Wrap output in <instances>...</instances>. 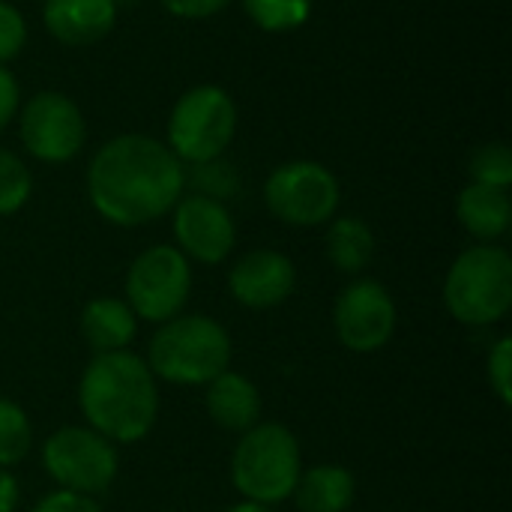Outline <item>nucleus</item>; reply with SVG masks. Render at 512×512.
<instances>
[{"label": "nucleus", "instance_id": "nucleus-14", "mask_svg": "<svg viewBox=\"0 0 512 512\" xmlns=\"http://www.w3.org/2000/svg\"><path fill=\"white\" fill-rule=\"evenodd\" d=\"M45 30L72 48L105 39L117 21V0H45Z\"/></svg>", "mask_w": 512, "mask_h": 512}, {"label": "nucleus", "instance_id": "nucleus-20", "mask_svg": "<svg viewBox=\"0 0 512 512\" xmlns=\"http://www.w3.org/2000/svg\"><path fill=\"white\" fill-rule=\"evenodd\" d=\"M249 21L267 33H288L309 21L312 0H243Z\"/></svg>", "mask_w": 512, "mask_h": 512}, {"label": "nucleus", "instance_id": "nucleus-22", "mask_svg": "<svg viewBox=\"0 0 512 512\" xmlns=\"http://www.w3.org/2000/svg\"><path fill=\"white\" fill-rule=\"evenodd\" d=\"M468 171H471V183L492 186V189H510L512 150L507 144H501V141L480 144V147L471 153Z\"/></svg>", "mask_w": 512, "mask_h": 512}, {"label": "nucleus", "instance_id": "nucleus-11", "mask_svg": "<svg viewBox=\"0 0 512 512\" xmlns=\"http://www.w3.org/2000/svg\"><path fill=\"white\" fill-rule=\"evenodd\" d=\"M333 327L348 351L375 354L396 333V303L381 282L357 279L339 291L333 306Z\"/></svg>", "mask_w": 512, "mask_h": 512}, {"label": "nucleus", "instance_id": "nucleus-16", "mask_svg": "<svg viewBox=\"0 0 512 512\" xmlns=\"http://www.w3.org/2000/svg\"><path fill=\"white\" fill-rule=\"evenodd\" d=\"M459 225L480 243H495L510 231L512 204L507 189L468 183L456 198Z\"/></svg>", "mask_w": 512, "mask_h": 512}, {"label": "nucleus", "instance_id": "nucleus-25", "mask_svg": "<svg viewBox=\"0 0 512 512\" xmlns=\"http://www.w3.org/2000/svg\"><path fill=\"white\" fill-rule=\"evenodd\" d=\"M486 375H489V387L495 390V396L501 399L504 408L512 405V339L504 336L495 342V348L489 351V363H486Z\"/></svg>", "mask_w": 512, "mask_h": 512}, {"label": "nucleus", "instance_id": "nucleus-8", "mask_svg": "<svg viewBox=\"0 0 512 512\" xmlns=\"http://www.w3.org/2000/svg\"><path fill=\"white\" fill-rule=\"evenodd\" d=\"M339 180L321 162L297 159L279 165L264 183L267 210L294 228H315L336 216L339 210Z\"/></svg>", "mask_w": 512, "mask_h": 512}, {"label": "nucleus", "instance_id": "nucleus-21", "mask_svg": "<svg viewBox=\"0 0 512 512\" xmlns=\"http://www.w3.org/2000/svg\"><path fill=\"white\" fill-rule=\"evenodd\" d=\"M33 447V426L27 414L9 402L0 399V468H12L27 459Z\"/></svg>", "mask_w": 512, "mask_h": 512}, {"label": "nucleus", "instance_id": "nucleus-13", "mask_svg": "<svg viewBox=\"0 0 512 512\" xmlns=\"http://www.w3.org/2000/svg\"><path fill=\"white\" fill-rule=\"evenodd\" d=\"M228 288L246 309H276L294 294L297 270L291 258L276 249H252L231 267Z\"/></svg>", "mask_w": 512, "mask_h": 512}, {"label": "nucleus", "instance_id": "nucleus-5", "mask_svg": "<svg viewBox=\"0 0 512 512\" xmlns=\"http://www.w3.org/2000/svg\"><path fill=\"white\" fill-rule=\"evenodd\" d=\"M444 303L465 327H492L512 306V258L495 243L465 249L444 282Z\"/></svg>", "mask_w": 512, "mask_h": 512}, {"label": "nucleus", "instance_id": "nucleus-24", "mask_svg": "<svg viewBox=\"0 0 512 512\" xmlns=\"http://www.w3.org/2000/svg\"><path fill=\"white\" fill-rule=\"evenodd\" d=\"M192 168H195L192 186L198 189L195 195H207V198L222 201V198H231L237 192V174L228 165H222L219 159L201 162V165H192Z\"/></svg>", "mask_w": 512, "mask_h": 512}, {"label": "nucleus", "instance_id": "nucleus-23", "mask_svg": "<svg viewBox=\"0 0 512 512\" xmlns=\"http://www.w3.org/2000/svg\"><path fill=\"white\" fill-rule=\"evenodd\" d=\"M33 192L30 168L6 147H0V216L18 213Z\"/></svg>", "mask_w": 512, "mask_h": 512}, {"label": "nucleus", "instance_id": "nucleus-1", "mask_svg": "<svg viewBox=\"0 0 512 512\" xmlns=\"http://www.w3.org/2000/svg\"><path fill=\"white\" fill-rule=\"evenodd\" d=\"M186 171L168 144L129 132L105 141L87 168V195L93 210L120 228H138L162 219L183 198Z\"/></svg>", "mask_w": 512, "mask_h": 512}, {"label": "nucleus", "instance_id": "nucleus-2", "mask_svg": "<svg viewBox=\"0 0 512 512\" xmlns=\"http://www.w3.org/2000/svg\"><path fill=\"white\" fill-rule=\"evenodd\" d=\"M78 405L93 432L117 444H135L156 426L159 387L147 360L132 351L96 354L81 375Z\"/></svg>", "mask_w": 512, "mask_h": 512}, {"label": "nucleus", "instance_id": "nucleus-7", "mask_svg": "<svg viewBox=\"0 0 512 512\" xmlns=\"http://www.w3.org/2000/svg\"><path fill=\"white\" fill-rule=\"evenodd\" d=\"M42 465L48 477L75 495L96 498L117 480V450L93 429L63 426L42 444Z\"/></svg>", "mask_w": 512, "mask_h": 512}, {"label": "nucleus", "instance_id": "nucleus-28", "mask_svg": "<svg viewBox=\"0 0 512 512\" xmlns=\"http://www.w3.org/2000/svg\"><path fill=\"white\" fill-rule=\"evenodd\" d=\"M165 6V12H171L174 18H186V21H201L210 18L216 12H222L231 0H159Z\"/></svg>", "mask_w": 512, "mask_h": 512}, {"label": "nucleus", "instance_id": "nucleus-6", "mask_svg": "<svg viewBox=\"0 0 512 512\" xmlns=\"http://www.w3.org/2000/svg\"><path fill=\"white\" fill-rule=\"evenodd\" d=\"M237 132V105L219 84H198L186 90L168 117V150L186 162L201 165L219 159Z\"/></svg>", "mask_w": 512, "mask_h": 512}, {"label": "nucleus", "instance_id": "nucleus-17", "mask_svg": "<svg viewBox=\"0 0 512 512\" xmlns=\"http://www.w3.org/2000/svg\"><path fill=\"white\" fill-rule=\"evenodd\" d=\"M138 333V318L126 300L117 297H93L81 309V336L96 354L126 351V345Z\"/></svg>", "mask_w": 512, "mask_h": 512}, {"label": "nucleus", "instance_id": "nucleus-10", "mask_svg": "<svg viewBox=\"0 0 512 512\" xmlns=\"http://www.w3.org/2000/svg\"><path fill=\"white\" fill-rule=\"evenodd\" d=\"M18 132L24 150L48 165H63L75 159L84 147L87 126L81 108L54 90L36 93L18 117Z\"/></svg>", "mask_w": 512, "mask_h": 512}, {"label": "nucleus", "instance_id": "nucleus-30", "mask_svg": "<svg viewBox=\"0 0 512 512\" xmlns=\"http://www.w3.org/2000/svg\"><path fill=\"white\" fill-rule=\"evenodd\" d=\"M18 480L9 474V468H0V512H15L18 507Z\"/></svg>", "mask_w": 512, "mask_h": 512}, {"label": "nucleus", "instance_id": "nucleus-12", "mask_svg": "<svg viewBox=\"0 0 512 512\" xmlns=\"http://www.w3.org/2000/svg\"><path fill=\"white\" fill-rule=\"evenodd\" d=\"M174 237L186 258L201 264H222L237 243V225L222 201L207 195H186L174 204Z\"/></svg>", "mask_w": 512, "mask_h": 512}, {"label": "nucleus", "instance_id": "nucleus-18", "mask_svg": "<svg viewBox=\"0 0 512 512\" xmlns=\"http://www.w3.org/2000/svg\"><path fill=\"white\" fill-rule=\"evenodd\" d=\"M291 498L300 512H348L357 498V480L348 468L318 465L300 474Z\"/></svg>", "mask_w": 512, "mask_h": 512}, {"label": "nucleus", "instance_id": "nucleus-26", "mask_svg": "<svg viewBox=\"0 0 512 512\" xmlns=\"http://www.w3.org/2000/svg\"><path fill=\"white\" fill-rule=\"evenodd\" d=\"M24 42H27L24 15L12 3L0 0V66L9 63L12 57H18Z\"/></svg>", "mask_w": 512, "mask_h": 512}, {"label": "nucleus", "instance_id": "nucleus-4", "mask_svg": "<svg viewBox=\"0 0 512 512\" xmlns=\"http://www.w3.org/2000/svg\"><path fill=\"white\" fill-rule=\"evenodd\" d=\"M303 474L300 444L294 432L282 423H258L243 432L231 456V480L243 501L279 504L294 495Z\"/></svg>", "mask_w": 512, "mask_h": 512}, {"label": "nucleus", "instance_id": "nucleus-27", "mask_svg": "<svg viewBox=\"0 0 512 512\" xmlns=\"http://www.w3.org/2000/svg\"><path fill=\"white\" fill-rule=\"evenodd\" d=\"M33 512H102V507L96 504V498L87 495H75V492H51L45 495Z\"/></svg>", "mask_w": 512, "mask_h": 512}, {"label": "nucleus", "instance_id": "nucleus-19", "mask_svg": "<svg viewBox=\"0 0 512 512\" xmlns=\"http://www.w3.org/2000/svg\"><path fill=\"white\" fill-rule=\"evenodd\" d=\"M327 258L339 273H363L375 258V234L357 216L333 219L327 231Z\"/></svg>", "mask_w": 512, "mask_h": 512}, {"label": "nucleus", "instance_id": "nucleus-29", "mask_svg": "<svg viewBox=\"0 0 512 512\" xmlns=\"http://www.w3.org/2000/svg\"><path fill=\"white\" fill-rule=\"evenodd\" d=\"M18 81H15V75L6 69V66H0V129H6L9 126V120L15 117V111H18Z\"/></svg>", "mask_w": 512, "mask_h": 512}, {"label": "nucleus", "instance_id": "nucleus-31", "mask_svg": "<svg viewBox=\"0 0 512 512\" xmlns=\"http://www.w3.org/2000/svg\"><path fill=\"white\" fill-rule=\"evenodd\" d=\"M225 512H273V510H270V507H264V504H255V501H240V504L228 507Z\"/></svg>", "mask_w": 512, "mask_h": 512}, {"label": "nucleus", "instance_id": "nucleus-9", "mask_svg": "<svg viewBox=\"0 0 512 512\" xmlns=\"http://www.w3.org/2000/svg\"><path fill=\"white\" fill-rule=\"evenodd\" d=\"M192 294V267L177 246L144 249L126 273V303L135 318L165 324L177 318Z\"/></svg>", "mask_w": 512, "mask_h": 512}, {"label": "nucleus", "instance_id": "nucleus-15", "mask_svg": "<svg viewBox=\"0 0 512 512\" xmlns=\"http://www.w3.org/2000/svg\"><path fill=\"white\" fill-rule=\"evenodd\" d=\"M207 414L210 420L225 429V432H249L252 426H258L261 420V393L258 387L240 375L225 369L222 375H216L207 384V396H204Z\"/></svg>", "mask_w": 512, "mask_h": 512}, {"label": "nucleus", "instance_id": "nucleus-3", "mask_svg": "<svg viewBox=\"0 0 512 512\" xmlns=\"http://www.w3.org/2000/svg\"><path fill=\"white\" fill-rule=\"evenodd\" d=\"M153 378L180 387L210 384L231 366V336L207 315H177L153 333L147 345Z\"/></svg>", "mask_w": 512, "mask_h": 512}]
</instances>
